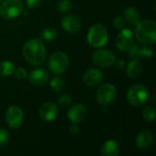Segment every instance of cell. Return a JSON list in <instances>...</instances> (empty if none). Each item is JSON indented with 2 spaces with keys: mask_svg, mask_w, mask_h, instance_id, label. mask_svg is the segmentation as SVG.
I'll return each mask as SVG.
<instances>
[{
  "mask_svg": "<svg viewBox=\"0 0 156 156\" xmlns=\"http://www.w3.org/2000/svg\"><path fill=\"white\" fill-rule=\"evenodd\" d=\"M24 58L33 66L42 65L46 59V48L42 40L33 38L27 40L22 49Z\"/></svg>",
  "mask_w": 156,
  "mask_h": 156,
  "instance_id": "cell-1",
  "label": "cell"
},
{
  "mask_svg": "<svg viewBox=\"0 0 156 156\" xmlns=\"http://www.w3.org/2000/svg\"><path fill=\"white\" fill-rule=\"evenodd\" d=\"M134 34L143 44L153 45L156 42V22L153 19L141 20L136 26Z\"/></svg>",
  "mask_w": 156,
  "mask_h": 156,
  "instance_id": "cell-2",
  "label": "cell"
},
{
  "mask_svg": "<svg viewBox=\"0 0 156 156\" xmlns=\"http://www.w3.org/2000/svg\"><path fill=\"white\" fill-rule=\"evenodd\" d=\"M109 35L107 28L104 25L98 23L91 26L88 31V42L94 48L104 47L108 42Z\"/></svg>",
  "mask_w": 156,
  "mask_h": 156,
  "instance_id": "cell-3",
  "label": "cell"
},
{
  "mask_svg": "<svg viewBox=\"0 0 156 156\" xmlns=\"http://www.w3.org/2000/svg\"><path fill=\"white\" fill-rule=\"evenodd\" d=\"M126 98L132 106L142 107L149 99L148 89L143 84H135L128 90Z\"/></svg>",
  "mask_w": 156,
  "mask_h": 156,
  "instance_id": "cell-4",
  "label": "cell"
},
{
  "mask_svg": "<svg viewBox=\"0 0 156 156\" xmlns=\"http://www.w3.org/2000/svg\"><path fill=\"white\" fill-rule=\"evenodd\" d=\"M23 12L24 4L21 0H5L0 3V16L4 19H14Z\"/></svg>",
  "mask_w": 156,
  "mask_h": 156,
  "instance_id": "cell-5",
  "label": "cell"
},
{
  "mask_svg": "<svg viewBox=\"0 0 156 156\" xmlns=\"http://www.w3.org/2000/svg\"><path fill=\"white\" fill-rule=\"evenodd\" d=\"M69 66V58L63 51H56L48 58V68L51 72L58 75L65 72Z\"/></svg>",
  "mask_w": 156,
  "mask_h": 156,
  "instance_id": "cell-6",
  "label": "cell"
},
{
  "mask_svg": "<svg viewBox=\"0 0 156 156\" xmlns=\"http://www.w3.org/2000/svg\"><path fill=\"white\" fill-rule=\"evenodd\" d=\"M117 97V90L115 86L110 83L101 85L96 92V101L102 106L112 103Z\"/></svg>",
  "mask_w": 156,
  "mask_h": 156,
  "instance_id": "cell-7",
  "label": "cell"
},
{
  "mask_svg": "<svg viewBox=\"0 0 156 156\" xmlns=\"http://www.w3.org/2000/svg\"><path fill=\"white\" fill-rule=\"evenodd\" d=\"M115 55L109 49H98L92 55L93 63L100 68H108L114 64Z\"/></svg>",
  "mask_w": 156,
  "mask_h": 156,
  "instance_id": "cell-8",
  "label": "cell"
},
{
  "mask_svg": "<svg viewBox=\"0 0 156 156\" xmlns=\"http://www.w3.org/2000/svg\"><path fill=\"white\" fill-rule=\"evenodd\" d=\"M24 121V112L16 105L10 106L5 112V122L11 129H18Z\"/></svg>",
  "mask_w": 156,
  "mask_h": 156,
  "instance_id": "cell-9",
  "label": "cell"
},
{
  "mask_svg": "<svg viewBox=\"0 0 156 156\" xmlns=\"http://www.w3.org/2000/svg\"><path fill=\"white\" fill-rule=\"evenodd\" d=\"M134 44V36L131 29L122 28L117 35L115 39V45L121 51H128Z\"/></svg>",
  "mask_w": 156,
  "mask_h": 156,
  "instance_id": "cell-10",
  "label": "cell"
},
{
  "mask_svg": "<svg viewBox=\"0 0 156 156\" xmlns=\"http://www.w3.org/2000/svg\"><path fill=\"white\" fill-rule=\"evenodd\" d=\"M58 112V110L57 105L54 102L48 101L41 105L38 111V115H39V118L43 122H53L57 118Z\"/></svg>",
  "mask_w": 156,
  "mask_h": 156,
  "instance_id": "cell-11",
  "label": "cell"
},
{
  "mask_svg": "<svg viewBox=\"0 0 156 156\" xmlns=\"http://www.w3.org/2000/svg\"><path fill=\"white\" fill-rule=\"evenodd\" d=\"M87 108L82 103H76L72 105L68 112V118L72 123L82 122L87 116Z\"/></svg>",
  "mask_w": 156,
  "mask_h": 156,
  "instance_id": "cell-12",
  "label": "cell"
},
{
  "mask_svg": "<svg viewBox=\"0 0 156 156\" xmlns=\"http://www.w3.org/2000/svg\"><path fill=\"white\" fill-rule=\"evenodd\" d=\"M83 82L89 87H95L101 83L103 80V72L100 69L90 68L83 74Z\"/></svg>",
  "mask_w": 156,
  "mask_h": 156,
  "instance_id": "cell-13",
  "label": "cell"
},
{
  "mask_svg": "<svg viewBox=\"0 0 156 156\" xmlns=\"http://www.w3.org/2000/svg\"><path fill=\"white\" fill-rule=\"evenodd\" d=\"M61 26L63 29L69 33H77L81 28L80 20L73 15H66L61 19Z\"/></svg>",
  "mask_w": 156,
  "mask_h": 156,
  "instance_id": "cell-14",
  "label": "cell"
},
{
  "mask_svg": "<svg viewBox=\"0 0 156 156\" xmlns=\"http://www.w3.org/2000/svg\"><path fill=\"white\" fill-rule=\"evenodd\" d=\"M49 79V74L48 72L42 69V68H38V69H33L29 75H28V80L29 81L36 86H42L44 85Z\"/></svg>",
  "mask_w": 156,
  "mask_h": 156,
  "instance_id": "cell-15",
  "label": "cell"
},
{
  "mask_svg": "<svg viewBox=\"0 0 156 156\" xmlns=\"http://www.w3.org/2000/svg\"><path fill=\"white\" fill-rule=\"evenodd\" d=\"M129 56L133 58H150L154 56V49L151 47L144 46L140 47L138 45H133L132 48L128 50Z\"/></svg>",
  "mask_w": 156,
  "mask_h": 156,
  "instance_id": "cell-16",
  "label": "cell"
},
{
  "mask_svg": "<svg viewBox=\"0 0 156 156\" xmlns=\"http://www.w3.org/2000/svg\"><path fill=\"white\" fill-rule=\"evenodd\" d=\"M135 142H136V145L139 149L145 150L153 144L154 134L150 131H143L138 133Z\"/></svg>",
  "mask_w": 156,
  "mask_h": 156,
  "instance_id": "cell-17",
  "label": "cell"
},
{
  "mask_svg": "<svg viewBox=\"0 0 156 156\" xmlns=\"http://www.w3.org/2000/svg\"><path fill=\"white\" fill-rule=\"evenodd\" d=\"M142 71H143V63L140 58H133L128 62L126 68V73L130 78L135 79L139 77Z\"/></svg>",
  "mask_w": 156,
  "mask_h": 156,
  "instance_id": "cell-18",
  "label": "cell"
},
{
  "mask_svg": "<svg viewBox=\"0 0 156 156\" xmlns=\"http://www.w3.org/2000/svg\"><path fill=\"white\" fill-rule=\"evenodd\" d=\"M101 154L102 156H117L120 154V146L116 141L108 140L102 144Z\"/></svg>",
  "mask_w": 156,
  "mask_h": 156,
  "instance_id": "cell-19",
  "label": "cell"
},
{
  "mask_svg": "<svg viewBox=\"0 0 156 156\" xmlns=\"http://www.w3.org/2000/svg\"><path fill=\"white\" fill-rule=\"evenodd\" d=\"M123 17L126 23L134 27L141 21V15L139 11L135 7H133V6H130L124 9Z\"/></svg>",
  "mask_w": 156,
  "mask_h": 156,
  "instance_id": "cell-20",
  "label": "cell"
},
{
  "mask_svg": "<svg viewBox=\"0 0 156 156\" xmlns=\"http://www.w3.org/2000/svg\"><path fill=\"white\" fill-rule=\"evenodd\" d=\"M58 37V31L56 28L48 27L45 29L42 30L40 34V40L42 41H47V42H51L56 40Z\"/></svg>",
  "mask_w": 156,
  "mask_h": 156,
  "instance_id": "cell-21",
  "label": "cell"
},
{
  "mask_svg": "<svg viewBox=\"0 0 156 156\" xmlns=\"http://www.w3.org/2000/svg\"><path fill=\"white\" fill-rule=\"evenodd\" d=\"M15 70V65L8 60H3L0 61V76L7 77L14 73Z\"/></svg>",
  "mask_w": 156,
  "mask_h": 156,
  "instance_id": "cell-22",
  "label": "cell"
},
{
  "mask_svg": "<svg viewBox=\"0 0 156 156\" xmlns=\"http://www.w3.org/2000/svg\"><path fill=\"white\" fill-rule=\"evenodd\" d=\"M143 118L149 122H153L155 120V109L154 106H146L142 112Z\"/></svg>",
  "mask_w": 156,
  "mask_h": 156,
  "instance_id": "cell-23",
  "label": "cell"
},
{
  "mask_svg": "<svg viewBox=\"0 0 156 156\" xmlns=\"http://www.w3.org/2000/svg\"><path fill=\"white\" fill-rule=\"evenodd\" d=\"M65 87V82L64 80L61 77H55L51 80L50 81V88L52 89V90H54L55 92H59L61 91Z\"/></svg>",
  "mask_w": 156,
  "mask_h": 156,
  "instance_id": "cell-24",
  "label": "cell"
},
{
  "mask_svg": "<svg viewBox=\"0 0 156 156\" xmlns=\"http://www.w3.org/2000/svg\"><path fill=\"white\" fill-rule=\"evenodd\" d=\"M58 10L62 14L69 13L72 8V4L70 0H58L57 2Z\"/></svg>",
  "mask_w": 156,
  "mask_h": 156,
  "instance_id": "cell-25",
  "label": "cell"
},
{
  "mask_svg": "<svg viewBox=\"0 0 156 156\" xmlns=\"http://www.w3.org/2000/svg\"><path fill=\"white\" fill-rule=\"evenodd\" d=\"M71 102H72L71 97L68 94L61 95L58 100V103L60 107H68L71 104Z\"/></svg>",
  "mask_w": 156,
  "mask_h": 156,
  "instance_id": "cell-26",
  "label": "cell"
},
{
  "mask_svg": "<svg viewBox=\"0 0 156 156\" xmlns=\"http://www.w3.org/2000/svg\"><path fill=\"white\" fill-rule=\"evenodd\" d=\"M8 141H9L8 132L4 128H0V147L5 146L8 144Z\"/></svg>",
  "mask_w": 156,
  "mask_h": 156,
  "instance_id": "cell-27",
  "label": "cell"
},
{
  "mask_svg": "<svg viewBox=\"0 0 156 156\" xmlns=\"http://www.w3.org/2000/svg\"><path fill=\"white\" fill-rule=\"evenodd\" d=\"M125 23H126V22H125L124 18H123L122 16H115V17L113 18V20H112L113 26H114L116 28H118V29H122V28H124Z\"/></svg>",
  "mask_w": 156,
  "mask_h": 156,
  "instance_id": "cell-28",
  "label": "cell"
},
{
  "mask_svg": "<svg viewBox=\"0 0 156 156\" xmlns=\"http://www.w3.org/2000/svg\"><path fill=\"white\" fill-rule=\"evenodd\" d=\"M14 74L16 76V78L19 79V80H24L27 77V73L25 70V69L23 68H18V69H15L14 70Z\"/></svg>",
  "mask_w": 156,
  "mask_h": 156,
  "instance_id": "cell-29",
  "label": "cell"
},
{
  "mask_svg": "<svg viewBox=\"0 0 156 156\" xmlns=\"http://www.w3.org/2000/svg\"><path fill=\"white\" fill-rule=\"evenodd\" d=\"M41 1L42 0H26V5L30 9L37 8L41 5Z\"/></svg>",
  "mask_w": 156,
  "mask_h": 156,
  "instance_id": "cell-30",
  "label": "cell"
},
{
  "mask_svg": "<svg viewBox=\"0 0 156 156\" xmlns=\"http://www.w3.org/2000/svg\"><path fill=\"white\" fill-rule=\"evenodd\" d=\"M69 132L72 135H77L80 133V128L76 123H73L70 127H69Z\"/></svg>",
  "mask_w": 156,
  "mask_h": 156,
  "instance_id": "cell-31",
  "label": "cell"
},
{
  "mask_svg": "<svg viewBox=\"0 0 156 156\" xmlns=\"http://www.w3.org/2000/svg\"><path fill=\"white\" fill-rule=\"evenodd\" d=\"M114 65L117 69H122L125 66V63H124V60L123 59H118V60H115L114 62Z\"/></svg>",
  "mask_w": 156,
  "mask_h": 156,
  "instance_id": "cell-32",
  "label": "cell"
},
{
  "mask_svg": "<svg viewBox=\"0 0 156 156\" xmlns=\"http://www.w3.org/2000/svg\"><path fill=\"white\" fill-rule=\"evenodd\" d=\"M2 1H3V0H0V3H1V2H2Z\"/></svg>",
  "mask_w": 156,
  "mask_h": 156,
  "instance_id": "cell-33",
  "label": "cell"
}]
</instances>
